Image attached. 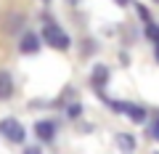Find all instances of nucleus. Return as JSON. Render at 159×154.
I'll return each mask as SVG.
<instances>
[{
    "label": "nucleus",
    "instance_id": "obj_1",
    "mask_svg": "<svg viewBox=\"0 0 159 154\" xmlns=\"http://www.w3.org/2000/svg\"><path fill=\"white\" fill-rule=\"evenodd\" d=\"M43 40H45V45L56 48V51H66L69 48V35L53 21H48L45 27H43Z\"/></svg>",
    "mask_w": 159,
    "mask_h": 154
},
{
    "label": "nucleus",
    "instance_id": "obj_2",
    "mask_svg": "<svg viewBox=\"0 0 159 154\" xmlns=\"http://www.w3.org/2000/svg\"><path fill=\"white\" fill-rule=\"evenodd\" d=\"M0 133H3V138H8L11 143H21V141H24V136H27L24 125H21L19 120H13V117L0 120Z\"/></svg>",
    "mask_w": 159,
    "mask_h": 154
},
{
    "label": "nucleus",
    "instance_id": "obj_3",
    "mask_svg": "<svg viewBox=\"0 0 159 154\" xmlns=\"http://www.w3.org/2000/svg\"><path fill=\"white\" fill-rule=\"evenodd\" d=\"M111 109H117L119 114H127L133 122H143V120H146V112H143L141 106H135V104H127V101H111Z\"/></svg>",
    "mask_w": 159,
    "mask_h": 154
},
{
    "label": "nucleus",
    "instance_id": "obj_4",
    "mask_svg": "<svg viewBox=\"0 0 159 154\" xmlns=\"http://www.w3.org/2000/svg\"><path fill=\"white\" fill-rule=\"evenodd\" d=\"M34 133H37L40 141H53V136H56V122L53 120H40L34 125Z\"/></svg>",
    "mask_w": 159,
    "mask_h": 154
},
{
    "label": "nucleus",
    "instance_id": "obj_5",
    "mask_svg": "<svg viewBox=\"0 0 159 154\" xmlns=\"http://www.w3.org/2000/svg\"><path fill=\"white\" fill-rule=\"evenodd\" d=\"M40 51V37L37 35H32V32H24L21 35V53H37Z\"/></svg>",
    "mask_w": 159,
    "mask_h": 154
},
{
    "label": "nucleus",
    "instance_id": "obj_6",
    "mask_svg": "<svg viewBox=\"0 0 159 154\" xmlns=\"http://www.w3.org/2000/svg\"><path fill=\"white\" fill-rule=\"evenodd\" d=\"M90 80H93V85H96L98 91H101V88H103V85L109 82V69L103 67V64H98V67H93V77H90Z\"/></svg>",
    "mask_w": 159,
    "mask_h": 154
},
{
    "label": "nucleus",
    "instance_id": "obj_7",
    "mask_svg": "<svg viewBox=\"0 0 159 154\" xmlns=\"http://www.w3.org/2000/svg\"><path fill=\"white\" fill-rule=\"evenodd\" d=\"M13 93V77L8 72H0V98H11Z\"/></svg>",
    "mask_w": 159,
    "mask_h": 154
},
{
    "label": "nucleus",
    "instance_id": "obj_8",
    "mask_svg": "<svg viewBox=\"0 0 159 154\" xmlns=\"http://www.w3.org/2000/svg\"><path fill=\"white\" fill-rule=\"evenodd\" d=\"M117 146L122 149L125 154H130L133 149H135V138H133L130 133H117Z\"/></svg>",
    "mask_w": 159,
    "mask_h": 154
},
{
    "label": "nucleus",
    "instance_id": "obj_9",
    "mask_svg": "<svg viewBox=\"0 0 159 154\" xmlns=\"http://www.w3.org/2000/svg\"><path fill=\"white\" fill-rule=\"evenodd\" d=\"M146 35L151 37L154 43H157V45H159V27H157V24H151V21H148V24H146Z\"/></svg>",
    "mask_w": 159,
    "mask_h": 154
},
{
    "label": "nucleus",
    "instance_id": "obj_10",
    "mask_svg": "<svg viewBox=\"0 0 159 154\" xmlns=\"http://www.w3.org/2000/svg\"><path fill=\"white\" fill-rule=\"evenodd\" d=\"M148 136H151V138H157V141H159V117H157V120L151 122V130H148Z\"/></svg>",
    "mask_w": 159,
    "mask_h": 154
},
{
    "label": "nucleus",
    "instance_id": "obj_11",
    "mask_svg": "<svg viewBox=\"0 0 159 154\" xmlns=\"http://www.w3.org/2000/svg\"><path fill=\"white\" fill-rule=\"evenodd\" d=\"M24 154H40V149L37 146H27V149H24Z\"/></svg>",
    "mask_w": 159,
    "mask_h": 154
},
{
    "label": "nucleus",
    "instance_id": "obj_12",
    "mask_svg": "<svg viewBox=\"0 0 159 154\" xmlns=\"http://www.w3.org/2000/svg\"><path fill=\"white\" fill-rule=\"evenodd\" d=\"M114 3H117V6H127V3H130V0H114Z\"/></svg>",
    "mask_w": 159,
    "mask_h": 154
},
{
    "label": "nucleus",
    "instance_id": "obj_13",
    "mask_svg": "<svg viewBox=\"0 0 159 154\" xmlns=\"http://www.w3.org/2000/svg\"><path fill=\"white\" fill-rule=\"evenodd\" d=\"M157 61H159V45H157Z\"/></svg>",
    "mask_w": 159,
    "mask_h": 154
},
{
    "label": "nucleus",
    "instance_id": "obj_14",
    "mask_svg": "<svg viewBox=\"0 0 159 154\" xmlns=\"http://www.w3.org/2000/svg\"><path fill=\"white\" fill-rule=\"evenodd\" d=\"M69 3H80V0H69Z\"/></svg>",
    "mask_w": 159,
    "mask_h": 154
},
{
    "label": "nucleus",
    "instance_id": "obj_15",
    "mask_svg": "<svg viewBox=\"0 0 159 154\" xmlns=\"http://www.w3.org/2000/svg\"><path fill=\"white\" fill-rule=\"evenodd\" d=\"M45 3H51V0H45Z\"/></svg>",
    "mask_w": 159,
    "mask_h": 154
}]
</instances>
